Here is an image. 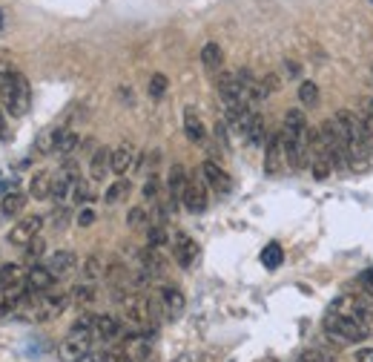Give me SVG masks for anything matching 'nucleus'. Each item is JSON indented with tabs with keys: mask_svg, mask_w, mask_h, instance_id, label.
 Returning <instances> with one entry per match:
<instances>
[{
	"mask_svg": "<svg viewBox=\"0 0 373 362\" xmlns=\"http://www.w3.org/2000/svg\"><path fill=\"white\" fill-rule=\"evenodd\" d=\"M109 170H112V150L109 147H98L92 152V161H89V176L95 181H104Z\"/></svg>",
	"mask_w": 373,
	"mask_h": 362,
	"instance_id": "obj_20",
	"label": "nucleus"
},
{
	"mask_svg": "<svg viewBox=\"0 0 373 362\" xmlns=\"http://www.w3.org/2000/svg\"><path fill=\"white\" fill-rule=\"evenodd\" d=\"M95 221V210H89V207H81L78 210V227H89Z\"/></svg>",
	"mask_w": 373,
	"mask_h": 362,
	"instance_id": "obj_46",
	"label": "nucleus"
},
{
	"mask_svg": "<svg viewBox=\"0 0 373 362\" xmlns=\"http://www.w3.org/2000/svg\"><path fill=\"white\" fill-rule=\"evenodd\" d=\"M24 207H26V193H21V190H12V193H6L3 199H0V213H3L6 219L21 216Z\"/></svg>",
	"mask_w": 373,
	"mask_h": 362,
	"instance_id": "obj_25",
	"label": "nucleus"
},
{
	"mask_svg": "<svg viewBox=\"0 0 373 362\" xmlns=\"http://www.w3.org/2000/svg\"><path fill=\"white\" fill-rule=\"evenodd\" d=\"M49 221L57 227V230H64V224L69 221V207H66V204H64V207H55L52 216H49Z\"/></svg>",
	"mask_w": 373,
	"mask_h": 362,
	"instance_id": "obj_44",
	"label": "nucleus"
},
{
	"mask_svg": "<svg viewBox=\"0 0 373 362\" xmlns=\"http://www.w3.org/2000/svg\"><path fill=\"white\" fill-rule=\"evenodd\" d=\"M201 179H204V184L212 190L215 196H224V193H230V190H233L230 173H227V170H221L215 161H204L201 164Z\"/></svg>",
	"mask_w": 373,
	"mask_h": 362,
	"instance_id": "obj_10",
	"label": "nucleus"
},
{
	"mask_svg": "<svg viewBox=\"0 0 373 362\" xmlns=\"http://www.w3.org/2000/svg\"><path fill=\"white\" fill-rule=\"evenodd\" d=\"M124 354L129 362H147L152 359V342L147 334H127L124 336Z\"/></svg>",
	"mask_w": 373,
	"mask_h": 362,
	"instance_id": "obj_12",
	"label": "nucleus"
},
{
	"mask_svg": "<svg viewBox=\"0 0 373 362\" xmlns=\"http://www.w3.org/2000/svg\"><path fill=\"white\" fill-rule=\"evenodd\" d=\"M52 284H55V276H52V271L46 268V264H35L32 271H26L24 288H26L29 293H46Z\"/></svg>",
	"mask_w": 373,
	"mask_h": 362,
	"instance_id": "obj_15",
	"label": "nucleus"
},
{
	"mask_svg": "<svg viewBox=\"0 0 373 362\" xmlns=\"http://www.w3.org/2000/svg\"><path fill=\"white\" fill-rule=\"evenodd\" d=\"M129 193H132V184H129L127 179H118V181H112V184L107 187L104 201H107V204H121Z\"/></svg>",
	"mask_w": 373,
	"mask_h": 362,
	"instance_id": "obj_31",
	"label": "nucleus"
},
{
	"mask_svg": "<svg viewBox=\"0 0 373 362\" xmlns=\"http://www.w3.org/2000/svg\"><path fill=\"white\" fill-rule=\"evenodd\" d=\"M78 362H101V356H98V354H87V356H81V359H78Z\"/></svg>",
	"mask_w": 373,
	"mask_h": 362,
	"instance_id": "obj_51",
	"label": "nucleus"
},
{
	"mask_svg": "<svg viewBox=\"0 0 373 362\" xmlns=\"http://www.w3.org/2000/svg\"><path fill=\"white\" fill-rule=\"evenodd\" d=\"M75 264H78V256L72 251H55V256H49V262H46V268L52 271L55 279H64L75 271Z\"/></svg>",
	"mask_w": 373,
	"mask_h": 362,
	"instance_id": "obj_19",
	"label": "nucleus"
},
{
	"mask_svg": "<svg viewBox=\"0 0 373 362\" xmlns=\"http://www.w3.org/2000/svg\"><path fill=\"white\" fill-rule=\"evenodd\" d=\"M89 201V187H87V181L81 179L75 187H72V193H69V201L66 204H87Z\"/></svg>",
	"mask_w": 373,
	"mask_h": 362,
	"instance_id": "obj_40",
	"label": "nucleus"
},
{
	"mask_svg": "<svg viewBox=\"0 0 373 362\" xmlns=\"http://www.w3.org/2000/svg\"><path fill=\"white\" fill-rule=\"evenodd\" d=\"M104 276H107L112 284H121V282H127V268H121V264H118V262H112V264H107Z\"/></svg>",
	"mask_w": 373,
	"mask_h": 362,
	"instance_id": "obj_43",
	"label": "nucleus"
},
{
	"mask_svg": "<svg viewBox=\"0 0 373 362\" xmlns=\"http://www.w3.org/2000/svg\"><path fill=\"white\" fill-rule=\"evenodd\" d=\"M284 262V251H282V244L279 242H270L264 251H262V264L264 268H270V271H276L279 264Z\"/></svg>",
	"mask_w": 373,
	"mask_h": 362,
	"instance_id": "obj_33",
	"label": "nucleus"
},
{
	"mask_svg": "<svg viewBox=\"0 0 373 362\" xmlns=\"http://www.w3.org/2000/svg\"><path fill=\"white\" fill-rule=\"evenodd\" d=\"M92 336L104 339V342H115V339H121V336H124V325H121V319H118V316H109V314L98 316V319H95V334H92Z\"/></svg>",
	"mask_w": 373,
	"mask_h": 362,
	"instance_id": "obj_17",
	"label": "nucleus"
},
{
	"mask_svg": "<svg viewBox=\"0 0 373 362\" xmlns=\"http://www.w3.org/2000/svg\"><path fill=\"white\" fill-rule=\"evenodd\" d=\"M69 299L78 305V308H89V305L98 299V291H95V284L92 282H84V284H75Z\"/></svg>",
	"mask_w": 373,
	"mask_h": 362,
	"instance_id": "obj_30",
	"label": "nucleus"
},
{
	"mask_svg": "<svg viewBox=\"0 0 373 362\" xmlns=\"http://www.w3.org/2000/svg\"><path fill=\"white\" fill-rule=\"evenodd\" d=\"M41 227H44V219H41V216H24V219L9 230V244L26 247L29 242H35L37 236H41Z\"/></svg>",
	"mask_w": 373,
	"mask_h": 362,
	"instance_id": "obj_7",
	"label": "nucleus"
},
{
	"mask_svg": "<svg viewBox=\"0 0 373 362\" xmlns=\"http://www.w3.org/2000/svg\"><path fill=\"white\" fill-rule=\"evenodd\" d=\"M362 282H365V288H367V291H370V293H373V268H370V271H365V273H362Z\"/></svg>",
	"mask_w": 373,
	"mask_h": 362,
	"instance_id": "obj_49",
	"label": "nucleus"
},
{
	"mask_svg": "<svg viewBox=\"0 0 373 362\" xmlns=\"http://www.w3.org/2000/svg\"><path fill=\"white\" fill-rule=\"evenodd\" d=\"M187 170L181 164H172L170 167V176H167V187H170V213L175 210V201H181L184 196V187H187Z\"/></svg>",
	"mask_w": 373,
	"mask_h": 362,
	"instance_id": "obj_18",
	"label": "nucleus"
},
{
	"mask_svg": "<svg viewBox=\"0 0 373 362\" xmlns=\"http://www.w3.org/2000/svg\"><path fill=\"white\" fill-rule=\"evenodd\" d=\"M92 351V336L89 334H69L61 345H57V356L64 362H78Z\"/></svg>",
	"mask_w": 373,
	"mask_h": 362,
	"instance_id": "obj_8",
	"label": "nucleus"
},
{
	"mask_svg": "<svg viewBox=\"0 0 373 362\" xmlns=\"http://www.w3.org/2000/svg\"><path fill=\"white\" fill-rule=\"evenodd\" d=\"M322 331L330 342H339V345H353V342H365L370 336V325L347 319L342 314H333V311H327V316L322 322Z\"/></svg>",
	"mask_w": 373,
	"mask_h": 362,
	"instance_id": "obj_1",
	"label": "nucleus"
},
{
	"mask_svg": "<svg viewBox=\"0 0 373 362\" xmlns=\"http://www.w3.org/2000/svg\"><path fill=\"white\" fill-rule=\"evenodd\" d=\"M370 3H373V0H370Z\"/></svg>",
	"mask_w": 373,
	"mask_h": 362,
	"instance_id": "obj_55",
	"label": "nucleus"
},
{
	"mask_svg": "<svg viewBox=\"0 0 373 362\" xmlns=\"http://www.w3.org/2000/svg\"><path fill=\"white\" fill-rule=\"evenodd\" d=\"M287 75H290V78H296V75H299V64H293V61H287Z\"/></svg>",
	"mask_w": 373,
	"mask_h": 362,
	"instance_id": "obj_50",
	"label": "nucleus"
},
{
	"mask_svg": "<svg viewBox=\"0 0 373 362\" xmlns=\"http://www.w3.org/2000/svg\"><path fill=\"white\" fill-rule=\"evenodd\" d=\"M319 141H322V147H325V152H327V159H330V164H333V167L345 164L347 152H345L342 129H339L336 118H330V121H325V124L319 127Z\"/></svg>",
	"mask_w": 373,
	"mask_h": 362,
	"instance_id": "obj_3",
	"label": "nucleus"
},
{
	"mask_svg": "<svg viewBox=\"0 0 373 362\" xmlns=\"http://www.w3.org/2000/svg\"><path fill=\"white\" fill-rule=\"evenodd\" d=\"M78 181H81V170H78L75 161H66V164L61 167V173H57L55 181H52V199L61 201V204H66L72 187H75Z\"/></svg>",
	"mask_w": 373,
	"mask_h": 362,
	"instance_id": "obj_5",
	"label": "nucleus"
},
{
	"mask_svg": "<svg viewBox=\"0 0 373 362\" xmlns=\"http://www.w3.org/2000/svg\"><path fill=\"white\" fill-rule=\"evenodd\" d=\"M104 273V268H101V259H98V256H89L87 262H84V279L87 282H95L98 276H101Z\"/></svg>",
	"mask_w": 373,
	"mask_h": 362,
	"instance_id": "obj_41",
	"label": "nucleus"
},
{
	"mask_svg": "<svg viewBox=\"0 0 373 362\" xmlns=\"http://www.w3.org/2000/svg\"><path fill=\"white\" fill-rule=\"evenodd\" d=\"M24 282H26L24 264H17V262L0 264V288H3V291H9V288H24Z\"/></svg>",
	"mask_w": 373,
	"mask_h": 362,
	"instance_id": "obj_21",
	"label": "nucleus"
},
{
	"mask_svg": "<svg viewBox=\"0 0 373 362\" xmlns=\"http://www.w3.org/2000/svg\"><path fill=\"white\" fill-rule=\"evenodd\" d=\"M0 26H3V15H0Z\"/></svg>",
	"mask_w": 373,
	"mask_h": 362,
	"instance_id": "obj_53",
	"label": "nucleus"
},
{
	"mask_svg": "<svg viewBox=\"0 0 373 362\" xmlns=\"http://www.w3.org/2000/svg\"><path fill=\"white\" fill-rule=\"evenodd\" d=\"M181 204L187 207V213H195V216L207 210V184H204V179H199V176H190L187 179Z\"/></svg>",
	"mask_w": 373,
	"mask_h": 362,
	"instance_id": "obj_6",
	"label": "nucleus"
},
{
	"mask_svg": "<svg viewBox=\"0 0 373 362\" xmlns=\"http://www.w3.org/2000/svg\"><path fill=\"white\" fill-rule=\"evenodd\" d=\"M299 101H302L304 107H316V104H319V87L313 84V81H304V84L299 87Z\"/></svg>",
	"mask_w": 373,
	"mask_h": 362,
	"instance_id": "obj_36",
	"label": "nucleus"
},
{
	"mask_svg": "<svg viewBox=\"0 0 373 362\" xmlns=\"http://www.w3.org/2000/svg\"><path fill=\"white\" fill-rule=\"evenodd\" d=\"M12 75H15V66H12V64H6V61H0V81L12 78Z\"/></svg>",
	"mask_w": 373,
	"mask_h": 362,
	"instance_id": "obj_47",
	"label": "nucleus"
},
{
	"mask_svg": "<svg viewBox=\"0 0 373 362\" xmlns=\"http://www.w3.org/2000/svg\"><path fill=\"white\" fill-rule=\"evenodd\" d=\"M78 144H81V136H78V132H72V129H64V132H61V138H57V144H55V152H52V156H55V159H61V161H69V159H72V152L78 150Z\"/></svg>",
	"mask_w": 373,
	"mask_h": 362,
	"instance_id": "obj_23",
	"label": "nucleus"
},
{
	"mask_svg": "<svg viewBox=\"0 0 373 362\" xmlns=\"http://www.w3.org/2000/svg\"><path fill=\"white\" fill-rule=\"evenodd\" d=\"M242 136H247L250 144H262V141L267 138L264 121H262L259 112H250V118H247V124H244V129H242Z\"/></svg>",
	"mask_w": 373,
	"mask_h": 362,
	"instance_id": "obj_28",
	"label": "nucleus"
},
{
	"mask_svg": "<svg viewBox=\"0 0 373 362\" xmlns=\"http://www.w3.org/2000/svg\"><path fill=\"white\" fill-rule=\"evenodd\" d=\"M0 138H9L6 136V118H3V112H0Z\"/></svg>",
	"mask_w": 373,
	"mask_h": 362,
	"instance_id": "obj_52",
	"label": "nucleus"
},
{
	"mask_svg": "<svg viewBox=\"0 0 373 362\" xmlns=\"http://www.w3.org/2000/svg\"><path fill=\"white\" fill-rule=\"evenodd\" d=\"M69 302L72 299L66 293H41V302H37V322H46V319H55L57 314H64Z\"/></svg>",
	"mask_w": 373,
	"mask_h": 362,
	"instance_id": "obj_14",
	"label": "nucleus"
},
{
	"mask_svg": "<svg viewBox=\"0 0 373 362\" xmlns=\"http://www.w3.org/2000/svg\"><path fill=\"white\" fill-rule=\"evenodd\" d=\"M44 251H46V242H44L41 236H37L35 242H29V244L24 247V253H26V259H29V262H37V259L44 256Z\"/></svg>",
	"mask_w": 373,
	"mask_h": 362,
	"instance_id": "obj_42",
	"label": "nucleus"
},
{
	"mask_svg": "<svg viewBox=\"0 0 373 362\" xmlns=\"http://www.w3.org/2000/svg\"><path fill=\"white\" fill-rule=\"evenodd\" d=\"M52 181H55V176L49 173V170H41V173H35L32 181H29V196H32V199H49V196H52Z\"/></svg>",
	"mask_w": 373,
	"mask_h": 362,
	"instance_id": "obj_24",
	"label": "nucleus"
},
{
	"mask_svg": "<svg viewBox=\"0 0 373 362\" xmlns=\"http://www.w3.org/2000/svg\"><path fill=\"white\" fill-rule=\"evenodd\" d=\"M201 64H204L207 69H221V64H224V52H221V46L215 44V41H210V44L201 46Z\"/></svg>",
	"mask_w": 373,
	"mask_h": 362,
	"instance_id": "obj_32",
	"label": "nucleus"
},
{
	"mask_svg": "<svg viewBox=\"0 0 373 362\" xmlns=\"http://www.w3.org/2000/svg\"><path fill=\"white\" fill-rule=\"evenodd\" d=\"M158 187H161V184H158V179H155V176L147 179V184H144V199H147V201H155V199H158Z\"/></svg>",
	"mask_w": 373,
	"mask_h": 362,
	"instance_id": "obj_45",
	"label": "nucleus"
},
{
	"mask_svg": "<svg viewBox=\"0 0 373 362\" xmlns=\"http://www.w3.org/2000/svg\"><path fill=\"white\" fill-rule=\"evenodd\" d=\"M284 132H293V136H307L310 127H307V118L302 109H287L284 112Z\"/></svg>",
	"mask_w": 373,
	"mask_h": 362,
	"instance_id": "obj_27",
	"label": "nucleus"
},
{
	"mask_svg": "<svg viewBox=\"0 0 373 362\" xmlns=\"http://www.w3.org/2000/svg\"><path fill=\"white\" fill-rule=\"evenodd\" d=\"M184 132H187V138L192 144H201L207 138V129H204V121L199 118V112H195L192 107L184 109Z\"/></svg>",
	"mask_w": 373,
	"mask_h": 362,
	"instance_id": "obj_22",
	"label": "nucleus"
},
{
	"mask_svg": "<svg viewBox=\"0 0 373 362\" xmlns=\"http://www.w3.org/2000/svg\"><path fill=\"white\" fill-rule=\"evenodd\" d=\"M356 362H373V348H362V351H356Z\"/></svg>",
	"mask_w": 373,
	"mask_h": 362,
	"instance_id": "obj_48",
	"label": "nucleus"
},
{
	"mask_svg": "<svg viewBox=\"0 0 373 362\" xmlns=\"http://www.w3.org/2000/svg\"><path fill=\"white\" fill-rule=\"evenodd\" d=\"M95 319H98L95 314H81V316L72 322V331L69 334H89L92 336L95 334Z\"/></svg>",
	"mask_w": 373,
	"mask_h": 362,
	"instance_id": "obj_37",
	"label": "nucleus"
},
{
	"mask_svg": "<svg viewBox=\"0 0 373 362\" xmlns=\"http://www.w3.org/2000/svg\"><path fill=\"white\" fill-rule=\"evenodd\" d=\"M287 159H284V144H282V132H273L264 144V173L267 176H279L284 170Z\"/></svg>",
	"mask_w": 373,
	"mask_h": 362,
	"instance_id": "obj_9",
	"label": "nucleus"
},
{
	"mask_svg": "<svg viewBox=\"0 0 373 362\" xmlns=\"http://www.w3.org/2000/svg\"><path fill=\"white\" fill-rule=\"evenodd\" d=\"M172 256L181 268H192V262L199 259V242L190 239L187 233H175L172 239Z\"/></svg>",
	"mask_w": 373,
	"mask_h": 362,
	"instance_id": "obj_13",
	"label": "nucleus"
},
{
	"mask_svg": "<svg viewBox=\"0 0 373 362\" xmlns=\"http://www.w3.org/2000/svg\"><path fill=\"white\" fill-rule=\"evenodd\" d=\"M0 104H3L12 116H26L29 107H32V89H29V81L24 78L21 72H15L12 78L0 81Z\"/></svg>",
	"mask_w": 373,
	"mask_h": 362,
	"instance_id": "obj_2",
	"label": "nucleus"
},
{
	"mask_svg": "<svg viewBox=\"0 0 373 362\" xmlns=\"http://www.w3.org/2000/svg\"><path fill=\"white\" fill-rule=\"evenodd\" d=\"M147 362H155V359H147Z\"/></svg>",
	"mask_w": 373,
	"mask_h": 362,
	"instance_id": "obj_54",
	"label": "nucleus"
},
{
	"mask_svg": "<svg viewBox=\"0 0 373 362\" xmlns=\"http://www.w3.org/2000/svg\"><path fill=\"white\" fill-rule=\"evenodd\" d=\"M296 362H336V351L330 348H304Z\"/></svg>",
	"mask_w": 373,
	"mask_h": 362,
	"instance_id": "obj_34",
	"label": "nucleus"
},
{
	"mask_svg": "<svg viewBox=\"0 0 373 362\" xmlns=\"http://www.w3.org/2000/svg\"><path fill=\"white\" fill-rule=\"evenodd\" d=\"M135 159H138V152H135V147H132L129 141H124L121 147H115V150H112V173H118V176L124 179L129 170L138 164Z\"/></svg>",
	"mask_w": 373,
	"mask_h": 362,
	"instance_id": "obj_16",
	"label": "nucleus"
},
{
	"mask_svg": "<svg viewBox=\"0 0 373 362\" xmlns=\"http://www.w3.org/2000/svg\"><path fill=\"white\" fill-rule=\"evenodd\" d=\"M333 314H342L347 319H356V322H365V325H370L373 319V305L365 299V296H353V293H345L339 296L336 302L330 305Z\"/></svg>",
	"mask_w": 373,
	"mask_h": 362,
	"instance_id": "obj_4",
	"label": "nucleus"
},
{
	"mask_svg": "<svg viewBox=\"0 0 373 362\" xmlns=\"http://www.w3.org/2000/svg\"><path fill=\"white\" fill-rule=\"evenodd\" d=\"M127 224L132 227V230H144V227H149L147 207H132V210H129V216H127Z\"/></svg>",
	"mask_w": 373,
	"mask_h": 362,
	"instance_id": "obj_38",
	"label": "nucleus"
},
{
	"mask_svg": "<svg viewBox=\"0 0 373 362\" xmlns=\"http://www.w3.org/2000/svg\"><path fill=\"white\" fill-rule=\"evenodd\" d=\"M167 89H170V81H167V75L155 72L152 78H149V95H152V98H164V95H167Z\"/></svg>",
	"mask_w": 373,
	"mask_h": 362,
	"instance_id": "obj_39",
	"label": "nucleus"
},
{
	"mask_svg": "<svg viewBox=\"0 0 373 362\" xmlns=\"http://www.w3.org/2000/svg\"><path fill=\"white\" fill-rule=\"evenodd\" d=\"M61 132L64 129H57V127H46L41 136H37V141H35V152H37V156H52L57 138H61Z\"/></svg>",
	"mask_w": 373,
	"mask_h": 362,
	"instance_id": "obj_26",
	"label": "nucleus"
},
{
	"mask_svg": "<svg viewBox=\"0 0 373 362\" xmlns=\"http://www.w3.org/2000/svg\"><path fill=\"white\" fill-rule=\"evenodd\" d=\"M141 271H147L152 279L164 273V259L158 256L155 247H147V251H141Z\"/></svg>",
	"mask_w": 373,
	"mask_h": 362,
	"instance_id": "obj_29",
	"label": "nucleus"
},
{
	"mask_svg": "<svg viewBox=\"0 0 373 362\" xmlns=\"http://www.w3.org/2000/svg\"><path fill=\"white\" fill-rule=\"evenodd\" d=\"M147 242L149 247H155V251H161V247L170 244V230L158 221V224H149V230H147Z\"/></svg>",
	"mask_w": 373,
	"mask_h": 362,
	"instance_id": "obj_35",
	"label": "nucleus"
},
{
	"mask_svg": "<svg viewBox=\"0 0 373 362\" xmlns=\"http://www.w3.org/2000/svg\"><path fill=\"white\" fill-rule=\"evenodd\" d=\"M158 302H161V311H164L167 319H179L187 308V299L175 284H164V288L158 291Z\"/></svg>",
	"mask_w": 373,
	"mask_h": 362,
	"instance_id": "obj_11",
	"label": "nucleus"
}]
</instances>
